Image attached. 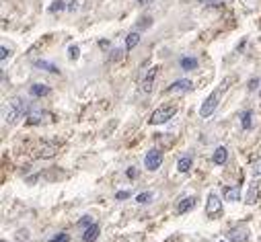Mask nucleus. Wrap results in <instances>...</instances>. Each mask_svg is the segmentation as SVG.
<instances>
[{
    "instance_id": "obj_22",
    "label": "nucleus",
    "mask_w": 261,
    "mask_h": 242,
    "mask_svg": "<svg viewBox=\"0 0 261 242\" xmlns=\"http://www.w3.org/2000/svg\"><path fill=\"white\" fill-rule=\"evenodd\" d=\"M251 117H253V113H251V111H245V113L241 115V123H243V129H251Z\"/></svg>"
},
{
    "instance_id": "obj_4",
    "label": "nucleus",
    "mask_w": 261,
    "mask_h": 242,
    "mask_svg": "<svg viewBox=\"0 0 261 242\" xmlns=\"http://www.w3.org/2000/svg\"><path fill=\"white\" fill-rule=\"evenodd\" d=\"M220 213H222V201H220V197L216 195V193H210V195H208V201H206V215L210 220H216Z\"/></svg>"
},
{
    "instance_id": "obj_7",
    "label": "nucleus",
    "mask_w": 261,
    "mask_h": 242,
    "mask_svg": "<svg viewBox=\"0 0 261 242\" xmlns=\"http://www.w3.org/2000/svg\"><path fill=\"white\" fill-rule=\"evenodd\" d=\"M228 240L230 242H247L249 240V228L247 226H234L228 230Z\"/></svg>"
},
{
    "instance_id": "obj_30",
    "label": "nucleus",
    "mask_w": 261,
    "mask_h": 242,
    "mask_svg": "<svg viewBox=\"0 0 261 242\" xmlns=\"http://www.w3.org/2000/svg\"><path fill=\"white\" fill-rule=\"evenodd\" d=\"M16 238H19V240H29V232L27 230H19V232H16Z\"/></svg>"
},
{
    "instance_id": "obj_6",
    "label": "nucleus",
    "mask_w": 261,
    "mask_h": 242,
    "mask_svg": "<svg viewBox=\"0 0 261 242\" xmlns=\"http://www.w3.org/2000/svg\"><path fill=\"white\" fill-rule=\"evenodd\" d=\"M48 119H54L51 113H46V111H41V109H27V123L29 125H39Z\"/></svg>"
},
{
    "instance_id": "obj_16",
    "label": "nucleus",
    "mask_w": 261,
    "mask_h": 242,
    "mask_svg": "<svg viewBox=\"0 0 261 242\" xmlns=\"http://www.w3.org/2000/svg\"><path fill=\"white\" fill-rule=\"evenodd\" d=\"M138 43H140V33L138 31H132L130 35L126 37V51H132Z\"/></svg>"
},
{
    "instance_id": "obj_17",
    "label": "nucleus",
    "mask_w": 261,
    "mask_h": 242,
    "mask_svg": "<svg viewBox=\"0 0 261 242\" xmlns=\"http://www.w3.org/2000/svg\"><path fill=\"white\" fill-rule=\"evenodd\" d=\"M197 64H199L197 58H181L179 60V66L183 68V70H187V72L189 70H197Z\"/></svg>"
},
{
    "instance_id": "obj_9",
    "label": "nucleus",
    "mask_w": 261,
    "mask_h": 242,
    "mask_svg": "<svg viewBox=\"0 0 261 242\" xmlns=\"http://www.w3.org/2000/svg\"><path fill=\"white\" fill-rule=\"evenodd\" d=\"M58 152V146L56 144H41L39 150L35 152V158H41V160H48V158H54Z\"/></svg>"
},
{
    "instance_id": "obj_1",
    "label": "nucleus",
    "mask_w": 261,
    "mask_h": 242,
    "mask_svg": "<svg viewBox=\"0 0 261 242\" xmlns=\"http://www.w3.org/2000/svg\"><path fill=\"white\" fill-rule=\"evenodd\" d=\"M23 111H25L23 101L19 97H13V99H8L4 103V107H2V119L6 121V123H15V121L23 115Z\"/></svg>"
},
{
    "instance_id": "obj_39",
    "label": "nucleus",
    "mask_w": 261,
    "mask_h": 242,
    "mask_svg": "<svg viewBox=\"0 0 261 242\" xmlns=\"http://www.w3.org/2000/svg\"><path fill=\"white\" fill-rule=\"evenodd\" d=\"M259 97H261V94H259Z\"/></svg>"
},
{
    "instance_id": "obj_35",
    "label": "nucleus",
    "mask_w": 261,
    "mask_h": 242,
    "mask_svg": "<svg viewBox=\"0 0 261 242\" xmlns=\"http://www.w3.org/2000/svg\"><path fill=\"white\" fill-rule=\"evenodd\" d=\"M257 84H259V78H255V80H251V82H249V89H251V91H253V89H255V86H257Z\"/></svg>"
},
{
    "instance_id": "obj_21",
    "label": "nucleus",
    "mask_w": 261,
    "mask_h": 242,
    "mask_svg": "<svg viewBox=\"0 0 261 242\" xmlns=\"http://www.w3.org/2000/svg\"><path fill=\"white\" fill-rule=\"evenodd\" d=\"M152 197H154L152 191H144V193H138V195H136V201H138V203H150Z\"/></svg>"
},
{
    "instance_id": "obj_36",
    "label": "nucleus",
    "mask_w": 261,
    "mask_h": 242,
    "mask_svg": "<svg viewBox=\"0 0 261 242\" xmlns=\"http://www.w3.org/2000/svg\"><path fill=\"white\" fill-rule=\"evenodd\" d=\"M249 2H251V0H245V4H249Z\"/></svg>"
},
{
    "instance_id": "obj_31",
    "label": "nucleus",
    "mask_w": 261,
    "mask_h": 242,
    "mask_svg": "<svg viewBox=\"0 0 261 242\" xmlns=\"http://www.w3.org/2000/svg\"><path fill=\"white\" fill-rule=\"evenodd\" d=\"M128 197H130V191H117V193H115V199H117V201L128 199Z\"/></svg>"
},
{
    "instance_id": "obj_37",
    "label": "nucleus",
    "mask_w": 261,
    "mask_h": 242,
    "mask_svg": "<svg viewBox=\"0 0 261 242\" xmlns=\"http://www.w3.org/2000/svg\"><path fill=\"white\" fill-rule=\"evenodd\" d=\"M220 242H226V240H220Z\"/></svg>"
},
{
    "instance_id": "obj_10",
    "label": "nucleus",
    "mask_w": 261,
    "mask_h": 242,
    "mask_svg": "<svg viewBox=\"0 0 261 242\" xmlns=\"http://www.w3.org/2000/svg\"><path fill=\"white\" fill-rule=\"evenodd\" d=\"M156 74H159V68L156 66H152L148 72H146V76H144V80H142V91L144 92H152V89H154V78H156Z\"/></svg>"
},
{
    "instance_id": "obj_26",
    "label": "nucleus",
    "mask_w": 261,
    "mask_h": 242,
    "mask_svg": "<svg viewBox=\"0 0 261 242\" xmlns=\"http://www.w3.org/2000/svg\"><path fill=\"white\" fill-rule=\"evenodd\" d=\"M64 8V2L62 0H54V4L49 6V13H58V11H62Z\"/></svg>"
},
{
    "instance_id": "obj_28",
    "label": "nucleus",
    "mask_w": 261,
    "mask_h": 242,
    "mask_svg": "<svg viewBox=\"0 0 261 242\" xmlns=\"http://www.w3.org/2000/svg\"><path fill=\"white\" fill-rule=\"evenodd\" d=\"M121 56H124V54H121V49H113V51H111V56H109V62H117Z\"/></svg>"
},
{
    "instance_id": "obj_8",
    "label": "nucleus",
    "mask_w": 261,
    "mask_h": 242,
    "mask_svg": "<svg viewBox=\"0 0 261 242\" xmlns=\"http://www.w3.org/2000/svg\"><path fill=\"white\" fill-rule=\"evenodd\" d=\"M196 197H181V199L177 201V205H175V213L177 215H183V213H187L189 210H194L196 207Z\"/></svg>"
},
{
    "instance_id": "obj_33",
    "label": "nucleus",
    "mask_w": 261,
    "mask_h": 242,
    "mask_svg": "<svg viewBox=\"0 0 261 242\" xmlns=\"http://www.w3.org/2000/svg\"><path fill=\"white\" fill-rule=\"evenodd\" d=\"M76 8H78V2H76V0H72V2H68V11H76Z\"/></svg>"
},
{
    "instance_id": "obj_32",
    "label": "nucleus",
    "mask_w": 261,
    "mask_h": 242,
    "mask_svg": "<svg viewBox=\"0 0 261 242\" xmlns=\"http://www.w3.org/2000/svg\"><path fill=\"white\" fill-rule=\"evenodd\" d=\"M126 175H128V179H136V177H138V170H136V168H128Z\"/></svg>"
},
{
    "instance_id": "obj_15",
    "label": "nucleus",
    "mask_w": 261,
    "mask_h": 242,
    "mask_svg": "<svg viewBox=\"0 0 261 242\" xmlns=\"http://www.w3.org/2000/svg\"><path fill=\"white\" fill-rule=\"evenodd\" d=\"M191 91V82L189 80H175L171 84V89H169V92H189Z\"/></svg>"
},
{
    "instance_id": "obj_27",
    "label": "nucleus",
    "mask_w": 261,
    "mask_h": 242,
    "mask_svg": "<svg viewBox=\"0 0 261 242\" xmlns=\"http://www.w3.org/2000/svg\"><path fill=\"white\" fill-rule=\"evenodd\" d=\"M91 224H93V220L89 218V215H84V218H82L81 222H78V228H89Z\"/></svg>"
},
{
    "instance_id": "obj_19",
    "label": "nucleus",
    "mask_w": 261,
    "mask_h": 242,
    "mask_svg": "<svg viewBox=\"0 0 261 242\" xmlns=\"http://www.w3.org/2000/svg\"><path fill=\"white\" fill-rule=\"evenodd\" d=\"M257 199H259V185H257V183H253V185L249 187V193H247V203H249V205H253Z\"/></svg>"
},
{
    "instance_id": "obj_23",
    "label": "nucleus",
    "mask_w": 261,
    "mask_h": 242,
    "mask_svg": "<svg viewBox=\"0 0 261 242\" xmlns=\"http://www.w3.org/2000/svg\"><path fill=\"white\" fill-rule=\"evenodd\" d=\"M251 175H253L255 179H257V177H261V156H259V158H255L253 166H251Z\"/></svg>"
},
{
    "instance_id": "obj_20",
    "label": "nucleus",
    "mask_w": 261,
    "mask_h": 242,
    "mask_svg": "<svg viewBox=\"0 0 261 242\" xmlns=\"http://www.w3.org/2000/svg\"><path fill=\"white\" fill-rule=\"evenodd\" d=\"M35 68H41V70H46V72H51V74H58V68H56L54 64L46 62V60H39V62H35Z\"/></svg>"
},
{
    "instance_id": "obj_11",
    "label": "nucleus",
    "mask_w": 261,
    "mask_h": 242,
    "mask_svg": "<svg viewBox=\"0 0 261 242\" xmlns=\"http://www.w3.org/2000/svg\"><path fill=\"white\" fill-rule=\"evenodd\" d=\"M222 197L226 201H230V203L241 201V189H239V185L237 187H224L222 189Z\"/></svg>"
},
{
    "instance_id": "obj_5",
    "label": "nucleus",
    "mask_w": 261,
    "mask_h": 242,
    "mask_svg": "<svg viewBox=\"0 0 261 242\" xmlns=\"http://www.w3.org/2000/svg\"><path fill=\"white\" fill-rule=\"evenodd\" d=\"M161 164H163V152L161 150L146 152V156H144V166L146 168H148V170H156V168H161Z\"/></svg>"
},
{
    "instance_id": "obj_25",
    "label": "nucleus",
    "mask_w": 261,
    "mask_h": 242,
    "mask_svg": "<svg viewBox=\"0 0 261 242\" xmlns=\"http://www.w3.org/2000/svg\"><path fill=\"white\" fill-rule=\"evenodd\" d=\"M48 242H70V236L62 232V234H58V236H54V238H49Z\"/></svg>"
},
{
    "instance_id": "obj_13",
    "label": "nucleus",
    "mask_w": 261,
    "mask_h": 242,
    "mask_svg": "<svg viewBox=\"0 0 261 242\" xmlns=\"http://www.w3.org/2000/svg\"><path fill=\"white\" fill-rule=\"evenodd\" d=\"M29 92H31V97H37V99L48 97V94H49V86L43 84V82H35V84L29 86Z\"/></svg>"
},
{
    "instance_id": "obj_38",
    "label": "nucleus",
    "mask_w": 261,
    "mask_h": 242,
    "mask_svg": "<svg viewBox=\"0 0 261 242\" xmlns=\"http://www.w3.org/2000/svg\"><path fill=\"white\" fill-rule=\"evenodd\" d=\"M2 242H6V240H2Z\"/></svg>"
},
{
    "instance_id": "obj_24",
    "label": "nucleus",
    "mask_w": 261,
    "mask_h": 242,
    "mask_svg": "<svg viewBox=\"0 0 261 242\" xmlns=\"http://www.w3.org/2000/svg\"><path fill=\"white\" fill-rule=\"evenodd\" d=\"M78 56H81V47H78V45H70V47H68V58H70V60H78Z\"/></svg>"
},
{
    "instance_id": "obj_2",
    "label": "nucleus",
    "mask_w": 261,
    "mask_h": 242,
    "mask_svg": "<svg viewBox=\"0 0 261 242\" xmlns=\"http://www.w3.org/2000/svg\"><path fill=\"white\" fill-rule=\"evenodd\" d=\"M175 113H177V107L175 105H163V107H159L150 115L148 123L150 125H163V123H167L169 119H173V115H175Z\"/></svg>"
},
{
    "instance_id": "obj_3",
    "label": "nucleus",
    "mask_w": 261,
    "mask_h": 242,
    "mask_svg": "<svg viewBox=\"0 0 261 242\" xmlns=\"http://www.w3.org/2000/svg\"><path fill=\"white\" fill-rule=\"evenodd\" d=\"M218 101H220V91H214L210 97L202 103V107H199V117H204V119L210 117L216 111V107H218Z\"/></svg>"
},
{
    "instance_id": "obj_12",
    "label": "nucleus",
    "mask_w": 261,
    "mask_h": 242,
    "mask_svg": "<svg viewBox=\"0 0 261 242\" xmlns=\"http://www.w3.org/2000/svg\"><path fill=\"white\" fill-rule=\"evenodd\" d=\"M99 234H101V228H99V224H91L89 228H84V234H82V240L84 242H95L99 238Z\"/></svg>"
},
{
    "instance_id": "obj_18",
    "label": "nucleus",
    "mask_w": 261,
    "mask_h": 242,
    "mask_svg": "<svg viewBox=\"0 0 261 242\" xmlns=\"http://www.w3.org/2000/svg\"><path fill=\"white\" fill-rule=\"evenodd\" d=\"M191 166H194V158L191 156H183V158H179V162H177V170L179 172H189Z\"/></svg>"
},
{
    "instance_id": "obj_34",
    "label": "nucleus",
    "mask_w": 261,
    "mask_h": 242,
    "mask_svg": "<svg viewBox=\"0 0 261 242\" xmlns=\"http://www.w3.org/2000/svg\"><path fill=\"white\" fill-rule=\"evenodd\" d=\"M199 2H206L208 6H216V4H218V2H216V0H199Z\"/></svg>"
},
{
    "instance_id": "obj_14",
    "label": "nucleus",
    "mask_w": 261,
    "mask_h": 242,
    "mask_svg": "<svg viewBox=\"0 0 261 242\" xmlns=\"http://www.w3.org/2000/svg\"><path fill=\"white\" fill-rule=\"evenodd\" d=\"M226 160H228V150H226L224 146H218V148L214 150V154H212V162L222 166V164H226Z\"/></svg>"
},
{
    "instance_id": "obj_29",
    "label": "nucleus",
    "mask_w": 261,
    "mask_h": 242,
    "mask_svg": "<svg viewBox=\"0 0 261 242\" xmlns=\"http://www.w3.org/2000/svg\"><path fill=\"white\" fill-rule=\"evenodd\" d=\"M0 51H2V54H0V60H2V62H6V60L11 58V51L6 49V45H2V49H0Z\"/></svg>"
}]
</instances>
